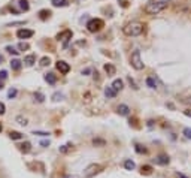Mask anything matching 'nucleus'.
Returning <instances> with one entry per match:
<instances>
[{"label":"nucleus","mask_w":191,"mask_h":178,"mask_svg":"<svg viewBox=\"0 0 191 178\" xmlns=\"http://www.w3.org/2000/svg\"><path fill=\"white\" fill-rule=\"evenodd\" d=\"M167 0H149L145 5V12L148 15H157L167 8Z\"/></svg>","instance_id":"nucleus-1"},{"label":"nucleus","mask_w":191,"mask_h":178,"mask_svg":"<svg viewBox=\"0 0 191 178\" xmlns=\"http://www.w3.org/2000/svg\"><path fill=\"white\" fill-rule=\"evenodd\" d=\"M143 30H145V26L140 21H131L123 27V32L125 36H140L143 33Z\"/></svg>","instance_id":"nucleus-2"},{"label":"nucleus","mask_w":191,"mask_h":178,"mask_svg":"<svg viewBox=\"0 0 191 178\" xmlns=\"http://www.w3.org/2000/svg\"><path fill=\"white\" fill-rule=\"evenodd\" d=\"M130 63H131V66L136 69V70H142L145 68V63H143L142 57H140V51L139 49L133 51V54L130 55Z\"/></svg>","instance_id":"nucleus-3"},{"label":"nucleus","mask_w":191,"mask_h":178,"mask_svg":"<svg viewBox=\"0 0 191 178\" xmlns=\"http://www.w3.org/2000/svg\"><path fill=\"white\" fill-rule=\"evenodd\" d=\"M103 23L100 18H93V20L88 21V24H87V30L88 32H91V33H96V32H99L100 28L103 27Z\"/></svg>","instance_id":"nucleus-4"},{"label":"nucleus","mask_w":191,"mask_h":178,"mask_svg":"<svg viewBox=\"0 0 191 178\" xmlns=\"http://www.w3.org/2000/svg\"><path fill=\"white\" fill-rule=\"evenodd\" d=\"M99 169H102V166H100V165H90L88 168L85 169V172H84V177H85V178L93 177L94 174H97V172H99Z\"/></svg>","instance_id":"nucleus-5"},{"label":"nucleus","mask_w":191,"mask_h":178,"mask_svg":"<svg viewBox=\"0 0 191 178\" xmlns=\"http://www.w3.org/2000/svg\"><path fill=\"white\" fill-rule=\"evenodd\" d=\"M34 34L33 30H28V28H20L18 32H17V36L20 38V39H28V38H32Z\"/></svg>","instance_id":"nucleus-6"},{"label":"nucleus","mask_w":191,"mask_h":178,"mask_svg":"<svg viewBox=\"0 0 191 178\" xmlns=\"http://www.w3.org/2000/svg\"><path fill=\"white\" fill-rule=\"evenodd\" d=\"M57 69L60 70V74L66 75V74H69V70H70V66H69V63H66L64 60H58V62H57Z\"/></svg>","instance_id":"nucleus-7"},{"label":"nucleus","mask_w":191,"mask_h":178,"mask_svg":"<svg viewBox=\"0 0 191 178\" xmlns=\"http://www.w3.org/2000/svg\"><path fill=\"white\" fill-rule=\"evenodd\" d=\"M116 111H118V114H121V115H129L130 112V108L127 106V105H124V103H121L118 108H116Z\"/></svg>","instance_id":"nucleus-8"},{"label":"nucleus","mask_w":191,"mask_h":178,"mask_svg":"<svg viewBox=\"0 0 191 178\" xmlns=\"http://www.w3.org/2000/svg\"><path fill=\"white\" fill-rule=\"evenodd\" d=\"M155 162H157L158 165H167L169 163V156H166V154H160V156H157Z\"/></svg>","instance_id":"nucleus-9"},{"label":"nucleus","mask_w":191,"mask_h":178,"mask_svg":"<svg viewBox=\"0 0 191 178\" xmlns=\"http://www.w3.org/2000/svg\"><path fill=\"white\" fill-rule=\"evenodd\" d=\"M105 96L108 97V99H114V97L116 96V91L112 87H106L105 89Z\"/></svg>","instance_id":"nucleus-10"},{"label":"nucleus","mask_w":191,"mask_h":178,"mask_svg":"<svg viewBox=\"0 0 191 178\" xmlns=\"http://www.w3.org/2000/svg\"><path fill=\"white\" fill-rule=\"evenodd\" d=\"M123 85H124V84H123V81H121V79H115V81L112 82V85H110V87H112V89L118 93L120 90H123Z\"/></svg>","instance_id":"nucleus-11"},{"label":"nucleus","mask_w":191,"mask_h":178,"mask_svg":"<svg viewBox=\"0 0 191 178\" xmlns=\"http://www.w3.org/2000/svg\"><path fill=\"white\" fill-rule=\"evenodd\" d=\"M17 2H18L20 11H28V9H30V5H28L27 0H17Z\"/></svg>","instance_id":"nucleus-12"},{"label":"nucleus","mask_w":191,"mask_h":178,"mask_svg":"<svg viewBox=\"0 0 191 178\" xmlns=\"http://www.w3.org/2000/svg\"><path fill=\"white\" fill-rule=\"evenodd\" d=\"M34 62H36V57H34L33 54H30V55H26L24 57V63L27 64V66H33Z\"/></svg>","instance_id":"nucleus-13"},{"label":"nucleus","mask_w":191,"mask_h":178,"mask_svg":"<svg viewBox=\"0 0 191 178\" xmlns=\"http://www.w3.org/2000/svg\"><path fill=\"white\" fill-rule=\"evenodd\" d=\"M51 3H52V6H55V8H63L67 5V0H51Z\"/></svg>","instance_id":"nucleus-14"},{"label":"nucleus","mask_w":191,"mask_h":178,"mask_svg":"<svg viewBox=\"0 0 191 178\" xmlns=\"http://www.w3.org/2000/svg\"><path fill=\"white\" fill-rule=\"evenodd\" d=\"M45 81H47L48 84H51V85H54L55 81H57V78H55L54 74H47V75H45Z\"/></svg>","instance_id":"nucleus-15"},{"label":"nucleus","mask_w":191,"mask_h":178,"mask_svg":"<svg viewBox=\"0 0 191 178\" xmlns=\"http://www.w3.org/2000/svg\"><path fill=\"white\" fill-rule=\"evenodd\" d=\"M9 138H11V139H14V141H18V139H22V135H21L20 132L12 130V132H9Z\"/></svg>","instance_id":"nucleus-16"},{"label":"nucleus","mask_w":191,"mask_h":178,"mask_svg":"<svg viewBox=\"0 0 191 178\" xmlns=\"http://www.w3.org/2000/svg\"><path fill=\"white\" fill-rule=\"evenodd\" d=\"M15 121L18 124H21V126H27L28 124V120L26 118V117H22V115H18L17 118H15Z\"/></svg>","instance_id":"nucleus-17"},{"label":"nucleus","mask_w":191,"mask_h":178,"mask_svg":"<svg viewBox=\"0 0 191 178\" xmlns=\"http://www.w3.org/2000/svg\"><path fill=\"white\" fill-rule=\"evenodd\" d=\"M11 68L14 69V70H20L21 69V62L18 58H14L12 62H11Z\"/></svg>","instance_id":"nucleus-18"},{"label":"nucleus","mask_w":191,"mask_h":178,"mask_svg":"<svg viewBox=\"0 0 191 178\" xmlns=\"http://www.w3.org/2000/svg\"><path fill=\"white\" fill-rule=\"evenodd\" d=\"M124 168H125V169H129V171H133V169H135V162H131V160H125V162H124Z\"/></svg>","instance_id":"nucleus-19"},{"label":"nucleus","mask_w":191,"mask_h":178,"mask_svg":"<svg viewBox=\"0 0 191 178\" xmlns=\"http://www.w3.org/2000/svg\"><path fill=\"white\" fill-rule=\"evenodd\" d=\"M146 85L151 87V89H155L157 87V82L154 81V78H146Z\"/></svg>","instance_id":"nucleus-20"},{"label":"nucleus","mask_w":191,"mask_h":178,"mask_svg":"<svg viewBox=\"0 0 191 178\" xmlns=\"http://www.w3.org/2000/svg\"><path fill=\"white\" fill-rule=\"evenodd\" d=\"M105 70H106L109 75H114V74H115V68H114L112 64H106V66H105Z\"/></svg>","instance_id":"nucleus-21"},{"label":"nucleus","mask_w":191,"mask_h":178,"mask_svg":"<svg viewBox=\"0 0 191 178\" xmlns=\"http://www.w3.org/2000/svg\"><path fill=\"white\" fill-rule=\"evenodd\" d=\"M17 94H18L17 89H11L9 91H7V97H9V99H14V97H17Z\"/></svg>","instance_id":"nucleus-22"},{"label":"nucleus","mask_w":191,"mask_h":178,"mask_svg":"<svg viewBox=\"0 0 191 178\" xmlns=\"http://www.w3.org/2000/svg\"><path fill=\"white\" fill-rule=\"evenodd\" d=\"M6 51H7V53H11V54H15V55L20 53V51H17V49L14 48V47H6Z\"/></svg>","instance_id":"nucleus-23"},{"label":"nucleus","mask_w":191,"mask_h":178,"mask_svg":"<svg viewBox=\"0 0 191 178\" xmlns=\"http://www.w3.org/2000/svg\"><path fill=\"white\" fill-rule=\"evenodd\" d=\"M18 48H20L21 51H24V49H28V43H24V42H20V43H18Z\"/></svg>","instance_id":"nucleus-24"},{"label":"nucleus","mask_w":191,"mask_h":178,"mask_svg":"<svg viewBox=\"0 0 191 178\" xmlns=\"http://www.w3.org/2000/svg\"><path fill=\"white\" fill-rule=\"evenodd\" d=\"M49 64V57H43L41 60V66H48Z\"/></svg>","instance_id":"nucleus-25"},{"label":"nucleus","mask_w":191,"mask_h":178,"mask_svg":"<svg viewBox=\"0 0 191 178\" xmlns=\"http://www.w3.org/2000/svg\"><path fill=\"white\" fill-rule=\"evenodd\" d=\"M21 150L24 151V153H28V151H30V144H28V142H26L24 145H21Z\"/></svg>","instance_id":"nucleus-26"},{"label":"nucleus","mask_w":191,"mask_h":178,"mask_svg":"<svg viewBox=\"0 0 191 178\" xmlns=\"http://www.w3.org/2000/svg\"><path fill=\"white\" fill-rule=\"evenodd\" d=\"M5 112H6V106H5L3 102H0V115H3Z\"/></svg>","instance_id":"nucleus-27"},{"label":"nucleus","mask_w":191,"mask_h":178,"mask_svg":"<svg viewBox=\"0 0 191 178\" xmlns=\"http://www.w3.org/2000/svg\"><path fill=\"white\" fill-rule=\"evenodd\" d=\"M52 99H54L55 102H57V100H61V99H63V94H61V93H55L54 96H52Z\"/></svg>","instance_id":"nucleus-28"},{"label":"nucleus","mask_w":191,"mask_h":178,"mask_svg":"<svg viewBox=\"0 0 191 178\" xmlns=\"http://www.w3.org/2000/svg\"><path fill=\"white\" fill-rule=\"evenodd\" d=\"M7 78V72L6 70H0V79L3 81V79H6Z\"/></svg>","instance_id":"nucleus-29"},{"label":"nucleus","mask_w":191,"mask_h":178,"mask_svg":"<svg viewBox=\"0 0 191 178\" xmlns=\"http://www.w3.org/2000/svg\"><path fill=\"white\" fill-rule=\"evenodd\" d=\"M184 135L188 138V139H191V129H188V127H187V129H184Z\"/></svg>","instance_id":"nucleus-30"},{"label":"nucleus","mask_w":191,"mask_h":178,"mask_svg":"<svg viewBox=\"0 0 191 178\" xmlns=\"http://www.w3.org/2000/svg\"><path fill=\"white\" fill-rule=\"evenodd\" d=\"M93 144L94 145H105V141H102V139H94Z\"/></svg>","instance_id":"nucleus-31"},{"label":"nucleus","mask_w":191,"mask_h":178,"mask_svg":"<svg viewBox=\"0 0 191 178\" xmlns=\"http://www.w3.org/2000/svg\"><path fill=\"white\" fill-rule=\"evenodd\" d=\"M33 135H39V136H48L49 133H47V132H33Z\"/></svg>","instance_id":"nucleus-32"},{"label":"nucleus","mask_w":191,"mask_h":178,"mask_svg":"<svg viewBox=\"0 0 191 178\" xmlns=\"http://www.w3.org/2000/svg\"><path fill=\"white\" fill-rule=\"evenodd\" d=\"M34 97H37V100H39V102H43V96H42L41 93H37V94H34Z\"/></svg>","instance_id":"nucleus-33"},{"label":"nucleus","mask_w":191,"mask_h":178,"mask_svg":"<svg viewBox=\"0 0 191 178\" xmlns=\"http://www.w3.org/2000/svg\"><path fill=\"white\" fill-rule=\"evenodd\" d=\"M184 114H185L187 117H191V109H190V108H188V109H185V111H184Z\"/></svg>","instance_id":"nucleus-34"},{"label":"nucleus","mask_w":191,"mask_h":178,"mask_svg":"<svg viewBox=\"0 0 191 178\" xmlns=\"http://www.w3.org/2000/svg\"><path fill=\"white\" fill-rule=\"evenodd\" d=\"M41 145L42 147H48V145H49V141H42Z\"/></svg>","instance_id":"nucleus-35"},{"label":"nucleus","mask_w":191,"mask_h":178,"mask_svg":"<svg viewBox=\"0 0 191 178\" xmlns=\"http://www.w3.org/2000/svg\"><path fill=\"white\" fill-rule=\"evenodd\" d=\"M184 102L187 103V105H191V96H190V97H187V99H184Z\"/></svg>","instance_id":"nucleus-36"},{"label":"nucleus","mask_w":191,"mask_h":178,"mask_svg":"<svg viewBox=\"0 0 191 178\" xmlns=\"http://www.w3.org/2000/svg\"><path fill=\"white\" fill-rule=\"evenodd\" d=\"M178 177H179V178H188V177H185L184 174H178Z\"/></svg>","instance_id":"nucleus-37"},{"label":"nucleus","mask_w":191,"mask_h":178,"mask_svg":"<svg viewBox=\"0 0 191 178\" xmlns=\"http://www.w3.org/2000/svg\"><path fill=\"white\" fill-rule=\"evenodd\" d=\"M2 63H3V55L0 54V64H2Z\"/></svg>","instance_id":"nucleus-38"},{"label":"nucleus","mask_w":191,"mask_h":178,"mask_svg":"<svg viewBox=\"0 0 191 178\" xmlns=\"http://www.w3.org/2000/svg\"><path fill=\"white\" fill-rule=\"evenodd\" d=\"M3 89V84H2V82H0V90Z\"/></svg>","instance_id":"nucleus-39"},{"label":"nucleus","mask_w":191,"mask_h":178,"mask_svg":"<svg viewBox=\"0 0 191 178\" xmlns=\"http://www.w3.org/2000/svg\"><path fill=\"white\" fill-rule=\"evenodd\" d=\"M0 132H2V124H0Z\"/></svg>","instance_id":"nucleus-40"}]
</instances>
